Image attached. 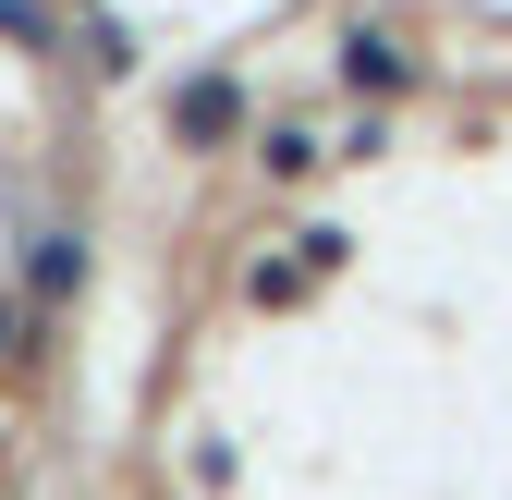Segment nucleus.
Wrapping results in <instances>:
<instances>
[{"mask_svg": "<svg viewBox=\"0 0 512 500\" xmlns=\"http://www.w3.org/2000/svg\"><path fill=\"white\" fill-rule=\"evenodd\" d=\"M0 37H13V49H49V13H37V0H0Z\"/></svg>", "mask_w": 512, "mask_h": 500, "instance_id": "obj_4", "label": "nucleus"}, {"mask_svg": "<svg viewBox=\"0 0 512 500\" xmlns=\"http://www.w3.org/2000/svg\"><path fill=\"white\" fill-rule=\"evenodd\" d=\"M183 135H232V86H196V98H183Z\"/></svg>", "mask_w": 512, "mask_h": 500, "instance_id": "obj_3", "label": "nucleus"}, {"mask_svg": "<svg viewBox=\"0 0 512 500\" xmlns=\"http://www.w3.org/2000/svg\"><path fill=\"white\" fill-rule=\"evenodd\" d=\"M342 74H354V86H403V37L354 25V37H342Z\"/></svg>", "mask_w": 512, "mask_h": 500, "instance_id": "obj_1", "label": "nucleus"}, {"mask_svg": "<svg viewBox=\"0 0 512 500\" xmlns=\"http://www.w3.org/2000/svg\"><path fill=\"white\" fill-rule=\"evenodd\" d=\"M61 281H86V244L74 232H37V293H61Z\"/></svg>", "mask_w": 512, "mask_h": 500, "instance_id": "obj_2", "label": "nucleus"}]
</instances>
